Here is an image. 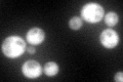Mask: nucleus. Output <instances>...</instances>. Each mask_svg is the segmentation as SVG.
Listing matches in <instances>:
<instances>
[{"label": "nucleus", "instance_id": "7ed1b4c3", "mask_svg": "<svg viewBox=\"0 0 123 82\" xmlns=\"http://www.w3.org/2000/svg\"><path fill=\"white\" fill-rule=\"evenodd\" d=\"M99 41L102 45L106 48H114L119 42V36L116 33V31L112 29H106L104 30L101 36H99Z\"/></svg>", "mask_w": 123, "mask_h": 82}, {"label": "nucleus", "instance_id": "f257e3e1", "mask_svg": "<svg viewBox=\"0 0 123 82\" xmlns=\"http://www.w3.org/2000/svg\"><path fill=\"white\" fill-rule=\"evenodd\" d=\"M2 52L9 58L22 56L26 50V42L20 36H9L2 43Z\"/></svg>", "mask_w": 123, "mask_h": 82}, {"label": "nucleus", "instance_id": "9d476101", "mask_svg": "<svg viewBox=\"0 0 123 82\" xmlns=\"http://www.w3.org/2000/svg\"><path fill=\"white\" fill-rule=\"evenodd\" d=\"M28 52L31 53V54L35 53V48H34V47H29V48H28Z\"/></svg>", "mask_w": 123, "mask_h": 82}, {"label": "nucleus", "instance_id": "1a4fd4ad", "mask_svg": "<svg viewBox=\"0 0 123 82\" xmlns=\"http://www.w3.org/2000/svg\"><path fill=\"white\" fill-rule=\"evenodd\" d=\"M114 80L116 82H122L123 81V73L122 72L117 73L116 75H115V77H114Z\"/></svg>", "mask_w": 123, "mask_h": 82}, {"label": "nucleus", "instance_id": "39448f33", "mask_svg": "<svg viewBox=\"0 0 123 82\" xmlns=\"http://www.w3.org/2000/svg\"><path fill=\"white\" fill-rule=\"evenodd\" d=\"M26 37H27V41H28L29 43L33 44V45H38L43 42L44 38H45V33L42 29L35 27V28H32L28 31Z\"/></svg>", "mask_w": 123, "mask_h": 82}, {"label": "nucleus", "instance_id": "423d86ee", "mask_svg": "<svg viewBox=\"0 0 123 82\" xmlns=\"http://www.w3.org/2000/svg\"><path fill=\"white\" fill-rule=\"evenodd\" d=\"M59 72V66L55 62H48L44 66V73L46 76H55Z\"/></svg>", "mask_w": 123, "mask_h": 82}, {"label": "nucleus", "instance_id": "6e6552de", "mask_svg": "<svg viewBox=\"0 0 123 82\" xmlns=\"http://www.w3.org/2000/svg\"><path fill=\"white\" fill-rule=\"evenodd\" d=\"M69 26L73 30H79L82 27V19L78 17H73L69 21Z\"/></svg>", "mask_w": 123, "mask_h": 82}, {"label": "nucleus", "instance_id": "f03ea898", "mask_svg": "<svg viewBox=\"0 0 123 82\" xmlns=\"http://www.w3.org/2000/svg\"><path fill=\"white\" fill-rule=\"evenodd\" d=\"M81 17L84 21L90 24L98 23L104 17V8L98 3L90 2L85 4L81 9Z\"/></svg>", "mask_w": 123, "mask_h": 82}, {"label": "nucleus", "instance_id": "0eeeda50", "mask_svg": "<svg viewBox=\"0 0 123 82\" xmlns=\"http://www.w3.org/2000/svg\"><path fill=\"white\" fill-rule=\"evenodd\" d=\"M119 21V18H118V14L114 11H111V13H108L105 17V23L107 26L109 27H113L115 26L118 23Z\"/></svg>", "mask_w": 123, "mask_h": 82}, {"label": "nucleus", "instance_id": "20e7f679", "mask_svg": "<svg viewBox=\"0 0 123 82\" xmlns=\"http://www.w3.org/2000/svg\"><path fill=\"white\" fill-rule=\"evenodd\" d=\"M42 69L37 61L30 60L27 61L22 67V73L27 78H37L41 75Z\"/></svg>", "mask_w": 123, "mask_h": 82}]
</instances>
